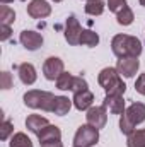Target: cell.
<instances>
[{"label":"cell","instance_id":"1","mask_svg":"<svg viewBox=\"0 0 145 147\" xmlns=\"http://www.w3.org/2000/svg\"><path fill=\"white\" fill-rule=\"evenodd\" d=\"M111 50H113L114 57H118V58H130V57L138 58L142 55L144 45L137 36L116 34L111 39Z\"/></svg>","mask_w":145,"mask_h":147},{"label":"cell","instance_id":"2","mask_svg":"<svg viewBox=\"0 0 145 147\" xmlns=\"http://www.w3.org/2000/svg\"><path fill=\"white\" fill-rule=\"evenodd\" d=\"M97 82L104 89L106 94H121L123 96L125 91H126V84L123 82V77L118 74L116 67L103 69L97 75Z\"/></svg>","mask_w":145,"mask_h":147},{"label":"cell","instance_id":"3","mask_svg":"<svg viewBox=\"0 0 145 147\" xmlns=\"http://www.w3.org/2000/svg\"><path fill=\"white\" fill-rule=\"evenodd\" d=\"M55 94L50 91H39V89H31L24 94V105L31 110H41V111H53L55 105Z\"/></svg>","mask_w":145,"mask_h":147},{"label":"cell","instance_id":"4","mask_svg":"<svg viewBox=\"0 0 145 147\" xmlns=\"http://www.w3.org/2000/svg\"><path fill=\"white\" fill-rule=\"evenodd\" d=\"M99 142V130L91 125H80L73 135V146L75 147H92Z\"/></svg>","mask_w":145,"mask_h":147},{"label":"cell","instance_id":"5","mask_svg":"<svg viewBox=\"0 0 145 147\" xmlns=\"http://www.w3.org/2000/svg\"><path fill=\"white\" fill-rule=\"evenodd\" d=\"M85 121L87 125L101 130L104 128V125L108 123V108L103 106H91L89 110L85 111Z\"/></svg>","mask_w":145,"mask_h":147},{"label":"cell","instance_id":"6","mask_svg":"<svg viewBox=\"0 0 145 147\" xmlns=\"http://www.w3.org/2000/svg\"><path fill=\"white\" fill-rule=\"evenodd\" d=\"M82 31H84V29H82L79 19H77L73 14H70V16L67 17V21H65V39H67V43L72 45V46L80 45Z\"/></svg>","mask_w":145,"mask_h":147},{"label":"cell","instance_id":"7","mask_svg":"<svg viewBox=\"0 0 145 147\" xmlns=\"http://www.w3.org/2000/svg\"><path fill=\"white\" fill-rule=\"evenodd\" d=\"M63 72H65V65H63V60L62 58L50 57V58L44 60V63H43V75H44V79L56 80Z\"/></svg>","mask_w":145,"mask_h":147},{"label":"cell","instance_id":"8","mask_svg":"<svg viewBox=\"0 0 145 147\" xmlns=\"http://www.w3.org/2000/svg\"><path fill=\"white\" fill-rule=\"evenodd\" d=\"M138 69H140V62H138V58H135V57L119 58L118 63H116V70H118V74H119L121 77H125V79L135 77L137 72H138Z\"/></svg>","mask_w":145,"mask_h":147},{"label":"cell","instance_id":"9","mask_svg":"<svg viewBox=\"0 0 145 147\" xmlns=\"http://www.w3.org/2000/svg\"><path fill=\"white\" fill-rule=\"evenodd\" d=\"M28 14L33 19H44L51 14V5L46 0H31L28 3Z\"/></svg>","mask_w":145,"mask_h":147},{"label":"cell","instance_id":"10","mask_svg":"<svg viewBox=\"0 0 145 147\" xmlns=\"http://www.w3.org/2000/svg\"><path fill=\"white\" fill-rule=\"evenodd\" d=\"M19 41H21V45L26 48V50H29V51H36L39 50L41 46H43V36L36 33V31H22L21 33V36H19Z\"/></svg>","mask_w":145,"mask_h":147},{"label":"cell","instance_id":"11","mask_svg":"<svg viewBox=\"0 0 145 147\" xmlns=\"http://www.w3.org/2000/svg\"><path fill=\"white\" fill-rule=\"evenodd\" d=\"M103 105H104L109 110V113H113V115H119V116H121V115H125V111H126L125 99H123L121 94H106Z\"/></svg>","mask_w":145,"mask_h":147},{"label":"cell","instance_id":"12","mask_svg":"<svg viewBox=\"0 0 145 147\" xmlns=\"http://www.w3.org/2000/svg\"><path fill=\"white\" fill-rule=\"evenodd\" d=\"M125 115H126V118L137 127V125H140V123L145 121V105L144 103H132V105L126 108Z\"/></svg>","mask_w":145,"mask_h":147},{"label":"cell","instance_id":"13","mask_svg":"<svg viewBox=\"0 0 145 147\" xmlns=\"http://www.w3.org/2000/svg\"><path fill=\"white\" fill-rule=\"evenodd\" d=\"M72 103L79 111H87L92 106V103H94V94L89 89L82 91V92H75L72 98Z\"/></svg>","mask_w":145,"mask_h":147},{"label":"cell","instance_id":"14","mask_svg":"<svg viewBox=\"0 0 145 147\" xmlns=\"http://www.w3.org/2000/svg\"><path fill=\"white\" fill-rule=\"evenodd\" d=\"M17 74H19V79H21V82H22L24 86H33L38 79L34 65H33V63H28V62H26V63H21V65L17 67Z\"/></svg>","mask_w":145,"mask_h":147},{"label":"cell","instance_id":"15","mask_svg":"<svg viewBox=\"0 0 145 147\" xmlns=\"http://www.w3.org/2000/svg\"><path fill=\"white\" fill-rule=\"evenodd\" d=\"M38 140H39V144H43V142H51V140H62V130L56 127V125H48V127H44L39 134H38Z\"/></svg>","mask_w":145,"mask_h":147},{"label":"cell","instance_id":"16","mask_svg":"<svg viewBox=\"0 0 145 147\" xmlns=\"http://www.w3.org/2000/svg\"><path fill=\"white\" fill-rule=\"evenodd\" d=\"M50 125V121H48V118H44V116H41V115H29L28 118H26V127H28V130L31 132V134H39L44 127H48Z\"/></svg>","mask_w":145,"mask_h":147},{"label":"cell","instance_id":"17","mask_svg":"<svg viewBox=\"0 0 145 147\" xmlns=\"http://www.w3.org/2000/svg\"><path fill=\"white\" fill-rule=\"evenodd\" d=\"M72 99H68L67 96H56L55 98V105H53V111L51 113H55V115H58V116H65L70 108H72Z\"/></svg>","mask_w":145,"mask_h":147},{"label":"cell","instance_id":"18","mask_svg":"<svg viewBox=\"0 0 145 147\" xmlns=\"http://www.w3.org/2000/svg\"><path fill=\"white\" fill-rule=\"evenodd\" d=\"M126 147H145V128L132 132L126 137Z\"/></svg>","mask_w":145,"mask_h":147},{"label":"cell","instance_id":"19","mask_svg":"<svg viewBox=\"0 0 145 147\" xmlns=\"http://www.w3.org/2000/svg\"><path fill=\"white\" fill-rule=\"evenodd\" d=\"M9 147H33V140L24 132H17L10 137Z\"/></svg>","mask_w":145,"mask_h":147},{"label":"cell","instance_id":"20","mask_svg":"<svg viewBox=\"0 0 145 147\" xmlns=\"http://www.w3.org/2000/svg\"><path fill=\"white\" fill-rule=\"evenodd\" d=\"M80 45L84 46H89V48H94L99 45V34L91 31V29H84L82 31V36H80Z\"/></svg>","mask_w":145,"mask_h":147},{"label":"cell","instance_id":"21","mask_svg":"<svg viewBox=\"0 0 145 147\" xmlns=\"http://www.w3.org/2000/svg\"><path fill=\"white\" fill-rule=\"evenodd\" d=\"M104 7H106V3L103 0H92V2H87L85 3L84 10H85L87 16H94L96 17V16H101L104 12Z\"/></svg>","mask_w":145,"mask_h":147},{"label":"cell","instance_id":"22","mask_svg":"<svg viewBox=\"0 0 145 147\" xmlns=\"http://www.w3.org/2000/svg\"><path fill=\"white\" fill-rule=\"evenodd\" d=\"M133 19H135V16H133V10L126 5L121 12H118L116 14V21H118V24L119 26H130L132 22H133Z\"/></svg>","mask_w":145,"mask_h":147},{"label":"cell","instance_id":"23","mask_svg":"<svg viewBox=\"0 0 145 147\" xmlns=\"http://www.w3.org/2000/svg\"><path fill=\"white\" fill-rule=\"evenodd\" d=\"M14 21H15L14 9H10L9 5H2V9H0V22L5 24V26H10V24H14Z\"/></svg>","mask_w":145,"mask_h":147},{"label":"cell","instance_id":"24","mask_svg":"<svg viewBox=\"0 0 145 147\" xmlns=\"http://www.w3.org/2000/svg\"><path fill=\"white\" fill-rule=\"evenodd\" d=\"M56 87L60 89V91H72V82H73V75L68 72H63L56 80Z\"/></svg>","mask_w":145,"mask_h":147},{"label":"cell","instance_id":"25","mask_svg":"<svg viewBox=\"0 0 145 147\" xmlns=\"http://www.w3.org/2000/svg\"><path fill=\"white\" fill-rule=\"evenodd\" d=\"M14 135V125L9 120H3L0 123V140H7Z\"/></svg>","mask_w":145,"mask_h":147},{"label":"cell","instance_id":"26","mask_svg":"<svg viewBox=\"0 0 145 147\" xmlns=\"http://www.w3.org/2000/svg\"><path fill=\"white\" fill-rule=\"evenodd\" d=\"M119 130H121V134H125L126 137H128L132 132H135V125L126 118V115H121V116H119Z\"/></svg>","mask_w":145,"mask_h":147},{"label":"cell","instance_id":"27","mask_svg":"<svg viewBox=\"0 0 145 147\" xmlns=\"http://www.w3.org/2000/svg\"><path fill=\"white\" fill-rule=\"evenodd\" d=\"M89 89V84L85 79L82 77H73V82H72V92H82V91H87Z\"/></svg>","mask_w":145,"mask_h":147},{"label":"cell","instance_id":"28","mask_svg":"<svg viewBox=\"0 0 145 147\" xmlns=\"http://www.w3.org/2000/svg\"><path fill=\"white\" fill-rule=\"evenodd\" d=\"M106 5L113 14H118L126 7V0H106Z\"/></svg>","mask_w":145,"mask_h":147},{"label":"cell","instance_id":"29","mask_svg":"<svg viewBox=\"0 0 145 147\" xmlns=\"http://www.w3.org/2000/svg\"><path fill=\"white\" fill-rule=\"evenodd\" d=\"M0 87L3 89V91H7V89H10L12 87V75L7 72H2V82H0Z\"/></svg>","mask_w":145,"mask_h":147},{"label":"cell","instance_id":"30","mask_svg":"<svg viewBox=\"0 0 145 147\" xmlns=\"http://www.w3.org/2000/svg\"><path fill=\"white\" fill-rule=\"evenodd\" d=\"M135 91H137L138 94L145 96V74H140V75L137 77V82H135Z\"/></svg>","mask_w":145,"mask_h":147},{"label":"cell","instance_id":"31","mask_svg":"<svg viewBox=\"0 0 145 147\" xmlns=\"http://www.w3.org/2000/svg\"><path fill=\"white\" fill-rule=\"evenodd\" d=\"M10 36H12V29H10V26L2 24V26H0V41H7Z\"/></svg>","mask_w":145,"mask_h":147},{"label":"cell","instance_id":"32","mask_svg":"<svg viewBox=\"0 0 145 147\" xmlns=\"http://www.w3.org/2000/svg\"><path fill=\"white\" fill-rule=\"evenodd\" d=\"M39 147H63V144H62V140H51V142L39 144Z\"/></svg>","mask_w":145,"mask_h":147},{"label":"cell","instance_id":"33","mask_svg":"<svg viewBox=\"0 0 145 147\" xmlns=\"http://www.w3.org/2000/svg\"><path fill=\"white\" fill-rule=\"evenodd\" d=\"M0 2H2L3 5H7V3H10V2H14V0H0Z\"/></svg>","mask_w":145,"mask_h":147},{"label":"cell","instance_id":"34","mask_svg":"<svg viewBox=\"0 0 145 147\" xmlns=\"http://www.w3.org/2000/svg\"><path fill=\"white\" fill-rule=\"evenodd\" d=\"M138 2H140V5H142V7H145V0H138Z\"/></svg>","mask_w":145,"mask_h":147},{"label":"cell","instance_id":"35","mask_svg":"<svg viewBox=\"0 0 145 147\" xmlns=\"http://www.w3.org/2000/svg\"><path fill=\"white\" fill-rule=\"evenodd\" d=\"M51 2H55V3H60V2H62V0H51Z\"/></svg>","mask_w":145,"mask_h":147},{"label":"cell","instance_id":"36","mask_svg":"<svg viewBox=\"0 0 145 147\" xmlns=\"http://www.w3.org/2000/svg\"><path fill=\"white\" fill-rule=\"evenodd\" d=\"M85 2H92V0H85Z\"/></svg>","mask_w":145,"mask_h":147},{"label":"cell","instance_id":"37","mask_svg":"<svg viewBox=\"0 0 145 147\" xmlns=\"http://www.w3.org/2000/svg\"><path fill=\"white\" fill-rule=\"evenodd\" d=\"M73 147H75V146H73Z\"/></svg>","mask_w":145,"mask_h":147}]
</instances>
